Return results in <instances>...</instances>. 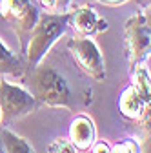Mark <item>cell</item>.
<instances>
[{"instance_id": "6da1fadb", "label": "cell", "mask_w": 151, "mask_h": 153, "mask_svg": "<svg viewBox=\"0 0 151 153\" xmlns=\"http://www.w3.org/2000/svg\"><path fill=\"white\" fill-rule=\"evenodd\" d=\"M69 27V11L66 13H42L31 29L26 44V62L29 68L38 66L51 46Z\"/></svg>"}, {"instance_id": "7a4b0ae2", "label": "cell", "mask_w": 151, "mask_h": 153, "mask_svg": "<svg viewBox=\"0 0 151 153\" xmlns=\"http://www.w3.org/2000/svg\"><path fill=\"white\" fill-rule=\"evenodd\" d=\"M27 86L36 102L49 108H73V95L66 79L49 66H35L27 79Z\"/></svg>"}, {"instance_id": "3957f363", "label": "cell", "mask_w": 151, "mask_h": 153, "mask_svg": "<svg viewBox=\"0 0 151 153\" xmlns=\"http://www.w3.org/2000/svg\"><path fill=\"white\" fill-rule=\"evenodd\" d=\"M126 33V53L129 68L146 62L149 56V44H151V27H149V13L138 11L129 16L124 26Z\"/></svg>"}, {"instance_id": "277c9868", "label": "cell", "mask_w": 151, "mask_h": 153, "mask_svg": "<svg viewBox=\"0 0 151 153\" xmlns=\"http://www.w3.org/2000/svg\"><path fill=\"white\" fill-rule=\"evenodd\" d=\"M38 9L31 0H0V16L11 24L13 31L20 38L22 49H26L27 36L38 20Z\"/></svg>"}, {"instance_id": "5b68a950", "label": "cell", "mask_w": 151, "mask_h": 153, "mask_svg": "<svg viewBox=\"0 0 151 153\" xmlns=\"http://www.w3.org/2000/svg\"><path fill=\"white\" fill-rule=\"evenodd\" d=\"M36 108L35 97L24 88L11 84L7 80H0V111L2 122H13L33 113Z\"/></svg>"}, {"instance_id": "8992f818", "label": "cell", "mask_w": 151, "mask_h": 153, "mask_svg": "<svg viewBox=\"0 0 151 153\" xmlns=\"http://www.w3.org/2000/svg\"><path fill=\"white\" fill-rule=\"evenodd\" d=\"M67 49L78 68L91 76L93 80H104L106 79V66H104V56L97 46V42L89 36H78L71 38L67 42Z\"/></svg>"}, {"instance_id": "52a82bcc", "label": "cell", "mask_w": 151, "mask_h": 153, "mask_svg": "<svg viewBox=\"0 0 151 153\" xmlns=\"http://www.w3.org/2000/svg\"><path fill=\"white\" fill-rule=\"evenodd\" d=\"M69 26L84 36H91L107 29V22L100 18L97 11L89 6H80L78 9L69 13Z\"/></svg>"}, {"instance_id": "ba28073f", "label": "cell", "mask_w": 151, "mask_h": 153, "mask_svg": "<svg viewBox=\"0 0 151 153\" xmlns=\"http://www.w3.org/2000/svg\"><path fill=\"white\" fill-rule=\"evenodd\" d=\"M97 140V128L87 115H77L69 128V142L80 149L87 151Z\"/></svg>"}, {"instance_id": "9c48e42d", "label": "cell", "mask_w": 151, "mask_h": 153, "mask_svg": "<svg viewBox=\"0 0 151 153\" xmlns=\"http://www.w3.org/2000/svg\"><path fill=\"white\" fill-rule=\"evenodd\" d=\"M118 108L120 113L129 120H140L146 117V111L149 109V102H146L140 95L137 93V89L133 86H127L120 99H118Z\"/></svg>"}, {"instance_id": "30bf717a", "label": "cell", "mask_w": 151, "mask_h": 153, "mask_svg": "<svg viewBox=\"0 0 151 153\" xmlns=\"http://www.w3.org/2000/svg\"><path fill=\"white\" fill-rule=\"evenodd\" d=\"M26 69L24 60L13 53L2 40H0V75H9V76H22Z\"/></svg>"}, {"instance_id": "8fae6325", "label": "cell", "mask_w": 151, "mask_h": 153, "mask_svg": "<svg viewBox=\"0 0 151 153\" xmlns=\"http://www.w3.org/2000/svg\"><path fill=\"white\" fill-rule=\"evenodd\" d=\"M0 140L4 144L6 153H35V149L31 148V144L24 137L9 131L7 128L0 129Z\"/></svg>"}, {"instance_id": "7c38bea8", "label": "cell", "mask_w": 151, "mask_h": 153, "mask_svg": "<svg viewBox=\"0 0 151 153\" xmlns=\"http://www.w3.org/2000/svg\"><path fill=\"white\" fill-rule=\"evenodd\" d=\"M131 80H133V86L137 89V93L140 97L149 102L151 99V88H149V69L146 68V64H137L135 68H131Z\"/></svg>"}, {"instance_id": "4fadbf2b", "label": "cell", "mask_w": 151, "mask_h": 153, "mask_svg": "<svg viewBox=\"0 0 151 153\" xmlns=\"http://www.w3.org/2000/svg\"><path fill=\"white\" fill-rule=\"evenodd\" d=\"M77 151H78L77 148H75L67 139H62V137L55 139L47 148V153H77Z\"/></svg>"}, {"instance_id": "5bb4252c", "label": "cell", "mask_w": 151, "mask_h": 153, "mask_svg": "<svg viewBox=\"0 0 151 153\" xmlns=\"http://www.w3.org/2000/svg\"><path fill=\"white\" fill-rule=\"evenodd\" d=\"M40 6L49 9V11H55V13H66L69 9V4L71 0H38Z\"/></svg>"}, {"instance_id": "9a60e30c", "label": "cell", "mask_w": 151, "mask_h": 153, "mask_svg": "<svg viewBox=\"0 0 151 153\" xmlns=\"http://www.w3.org/2000/svg\"><path fill=\"white\" fill-rule=\"evenodd\" d=\"M111 153H138V148L135 140H122L111 148Z\"/></svg>"}, {"instance_id": "2e32d148", "label": "cell", "mask_w": 151, "mask_h": 153, "mask_svg": "<svg viewBox=\"0 0 151 153\" xmlns=\"http://www.w3.org/2000/svg\"><path fill=\"white\" fill-rule=\"evenodd\" d=\"M91 148H93V153H111L109 144H107V142H104V140H100V142H97V140H95V144H93Z\"/></svg>"}, {"instance_id": "e0dca14e", "label": "cell", "mask_w": 151, "mask_h": 153, "mask_svg": "<svg viewBox=\"0 0 151 153\" xmlns=\"http://www.w3.org/2000/svg\"><path fill=\"white\" fill-rule=\"evenodd\" d=\"M93 2H98V4H104V6H109V7H118L129 0H93Z\"/></svg>"}, {"instance_id": "ac0fdd59", "label": "cell", "mask_w": 151, "mask_h": 153, "mask_svg": "<svg viewBox=\"0 0 151 153\" xmlns=\"http://www.w3.org/2000/svg\"><path fill=\"white\" fill-rule=\"evenodd\" d=\"M137 2H138L142 7H149V0H137Z\"/></svg>"}, {"instance_id": "d6986e66", "label": "cell", "mask_w": 151, "mask_h": 153, "mask_svg": "<svg viewBox=\"0 0 151 153\" xmlns=\"http://www.w3.org/2000/svg\"><path fill=\"white\" fill-rule=\"evenodd\" d=\"M0 153H6V149H4V144H2V140H0Z\"/></svg>"}, {"instance_id": "ffe728a7", "label": "cell", "mask_w": 151, "mask_h": 153, "mask_svg": "<svg viewBox=\"0 0 151 153\" xmlns=\"http://www.w3.org/2000/svg\"><path fill=\"white\" fill-rule=\"evenodd\" d=\"M0 122H2V111H0Z\"/></svg>"}]
</instances>
